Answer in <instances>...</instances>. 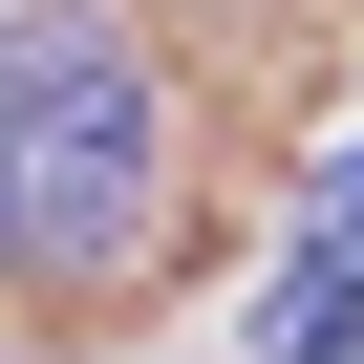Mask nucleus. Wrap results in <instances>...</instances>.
I'll list each match as a JSON object with an SVG mask.
<instances>
[{
    "instance_id": "7ed1b4c3",
    "label": "nucleus",
    "mask_w": 364,
    "mask_h": 364,
    "mask_svg": "<svg viewBox=\"0 0 364 364\" xmlns=\"http://www.w3.org/2000/svg\"><path fill=\"white\" fill-rule=\"evenodd\" d=\"M300 215H321V236L364 257V150H321V171H300Z\"/></svg>"
},
{
    "instance_id": "f03ea898",
    "label": "nucleus",
    "mask_w": 364,
    "mask_h": 364,
    "mask_svg": "<svg viewBox=\"0 0 364 364\" xmlns=\"http://www.w3.org/2000/svg\"><path fill=\"white\" fill-rule=\"evenodd\" d=\"M257 364H364V257L300 215L279 236V279H257Z\"/></svg>"
},
{
    "instance_id": "f257e3e1",
    "label": "nucleus",
    "mask_w": 364,
    "mask_h": 364,
    "mask_svg": "<svg viewBox=\"0 0 364 364\" xmlns=\"http://www.w3.org/2000/svg\"><path fill=\"white\" fill-rule=\"evenodd\" d=\"M171 236V65L129 0L0 22V300H107Z\"/></svg>"
}]
</instances>
